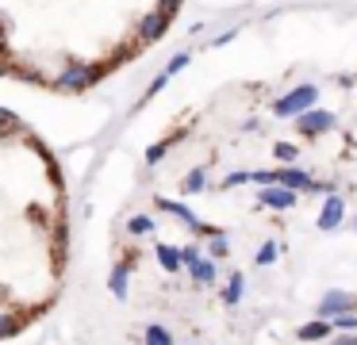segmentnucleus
Listing matches in <instances>:
<instances>
[{"label": "nucleus", "mask_w": 357, "mask_h": 345, "mask_svg": "<svg viewBox=\"0 0 357 345\" xmlns=\"http://www.w3.org/2000/svg\"><path fill=\"white\" fill-rule=\"evenodd\" d=\"M70 184L47 138L0 112V342L27 334L70 280Z\"/></svg>", "instance_id": "obj_2"}, {"label": "nucleus", "mask_w": 357, "mask_h": 345, "mask_svg": "<svg viewBox=\"0 0 357 345\" xmlns=\"http://www.w3.org/2000/svg\"><path fill=\"white\" fill-rule=\"evenodd\" d=\"M185 0H0V77L77 96L173 27Z\"/></svg>", "instance_id": "obj_1"}]
</instances>
